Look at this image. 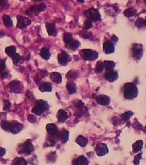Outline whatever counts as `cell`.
<instances>
[{
  "label": "cell",
  "instance_id": "obj_1",
  "mask_svg": "<svg viewBox=\"0 0 146 165\" xmlns=\"http://www.w3.org/2000/svg\"><path fill=\"white\" fill-rule=\"evenodd\" d=\"M124 90V95L126 99H134L137 95V86L132 83H127L124 85L123 88Z\"/></svg>",
  "mask_w": 146,
  "mask_h": 165
},
{
  "label": "cell",
  "instance_id": "obj_2",
  "mask_svg": "<svg viewBox=\"0 0 146 165\" xmlns=\"http://www.w3.org/2000/svg\"><path fill=\"white\" fill-rule=\"evenodd\" d=\"M85 16L91 22H98L101 20V15L99 11L94 8H91V9H89L88 11H86Z\"/></svg>",
  "mask_w": 146,
  "mask_h": 165
},
{
  "label": "cell",
  "instance_id": "obj_3",
  "mask_svg": "<svg viewBox=\"0 0 146 165\" xmlns=\"http://www.w3.org/2000/svg\"><path fill=\"white\" fill-rule=\"evenodd\" d=\"M82 58L85 60H94L98 57V53L96 51L90 50V49H84L80 52Z\"/></svg>",
  "mask_w": 146,
  "mask_h": 165
},
{
  "label": "cell",
  "instance_id": "obj_4",
  "mask_svg": "<svg viewBox=\"0 0 146 165\" xmlns=\"http://www.w3.org/2000/svg\"><path fill=\"white\" fill-rule=\"evenodd\" d=\"M46 108H47V103L45 101L39 100V101H37L35 106L33 108V113L37 114V115H40L46 110Z\"/></svg>",
  "mask_w": 146,
  "mask_h": 165
},
{
  "label": "cell",
  "instance_id": "obj_5",
  "mask_svg": "<svg viewBox=\"0 0 146 165\" xmlns=\"http://www.w3.org/2000/svg\"><path fill=\"white\" fill-rule=\"evenodd\" d=\"M34 151V146L33 144L30 140H27L22 145V151L20 152L26 154V155H29L31 154Z\"/></svg>",
  "mask_w": 146,
  "mask_h": 165
},
{
  "label": "cell",
  "instance_id": "obj_6",
  "mask_svg": "<svg viewBox=\"0 0 146 165\" xmlns=\"http://www.w3.org/2000/svg\"><path fill=\"white\" fill-rule=\"evenodd\" d=\"M132 55L136 59H140L143 56V46L140 44H134L132 47Z\"/></svg>",
  "mask_w": 146,
  "mask_h": 165
},
{
  "label": "cell",
  "instance_id": "obj_7",
  "mask_svg": "<svg viewBox=\"0 0 146 165\" xmlns=\"http://www.w3.org/2000/svg\"><path fill=\"white\" fill-rule=\"evenodd\" d=\"M46 128L47 133L50 135L54 136L57 139H58V133H60V131H58V129L56 125H54V124H48V125H46Z\"/></svg>",
  "mask_w": 146,
  "mask_h": 165
},
{
  "label": "cell",
  "instance_id": "obj_8",
  "mask_svg": "<svg viewBox=\"0 0 146 165\" xmlns=\"http://www.w3.org/2000/svg\"><path fill=\"white\" fill-rule=\"evenodd\" d=\"M22 129V126L19 122H16V121L10 122L9 131H11L12 133H18Z\"/></svg>",
  "mask_w": 146,
  "mask_h": 165
},
{
  "label": "cell",
  "instance_id": "obj_9",
  "mask_svg": "<svg viewBox=\"0 0 146 165\" xmlns=\"http://www.w3.org/2000/svg\"><path fill=\"white\" fill-rule=\"evenodd\" d=\"M96 152L98 156H104L106 155L107 152H108V149H107V146L105 145V144H98L96 147Z\"/></svg>",
  "mask_w": 146,
  "mask_h": 165
},
{
  "label": "cell",
  "instance_id": "obj_10",
  "mask_svg": "<svg viewBox=\"0 0 146 165\" xmlns=\"http://www.w3.org/2000/svg\"><path fill=\"white\" fill-rule=\"evenodd\" d=\"M17 21H18L17 27L20 28H26L27 26H28L29 24L31 23V21L29 20L28 18H26V17L21 16H19L17 17Z\"/></svg>",
  "mask_w": 146,
  "mask_h": 165
},
{
  "label": "cell",
  "instance_id": "obj_11",
  "mask_svg": "<svg viewBox=\"0 0 146 165\" xmlns=\"http://www.w3.org/2000/svg\"><path fill=\"white\" fill-rule=\"evenodd\" d=\"M58 62H60L61 64L65 65V64H66L71 60V57H70V55L67 53L62 52V53H60V54H58Z\"/></svg>",
  "mask_w": 146,
  "mask_h": 165
},
{
  "label": "cell",
  "instance_id": "obj_12",
  "mask_svg": "<svg viewBox=\"0 0 146 165\" xmlns=\"http://www.w3.org/2000/svg\"><path fill=\"white\" fill-rule=\"evenodd\" d=\"M46 9V5H37V6H32L30 9H29L27 13L30 14V15H34V14H38L39 12L44 11Z\"/></svg>",
  "mask_w": 146,
  "mask_h": 165
},
{
  "label": "cell",
  "instance_id": "obj_13",
  "mask_svg": "<svg viewBox=\"0 0 146 165\" xmlns=\"http://www.w3.org/2000/svg\"><path fill=\"white\" fill-rule=\"evenodd\" d=\"M96 101L99 104L101 105H108L110 103V98L107 95H100L96 97Z\"/></svg>",
  "mask_w": 146,
  "mask_h": 165
},
{
  "label": "cell",
  "instance_id": "obj_14",
  "mask_svg": "<svg viewBox=\"0 0 146 165\" xmlns=\"http://www.w3.org/2000/svg\"><path fill=\"white\" fill-rule=\"evenodd\" d=\"M105 78L109 82H113L118 78V73H117L116 72H114V71H113V70H110V71H107L106 72Z\"/></svg>",
  "mask_w": 146,
  "mask_h": 165
},
{
  "label": "cell",
  "instance_id": "obj_15",
  "mask_svg": "<svg viewBox=\"0 0 146 165\" xmlns=\"http://www.w3.org/2000/svg\"><path fill=\"white\" fill-rule=\"evenodd\" d=\"M103 50L106 53H112L114 52V46L112 41H105L103 45Z\"/></svg>",
  "mask_w": 146,
  "mask_h": 165
},
{
  "label": "cell",
  "instance_id": "obj_16",
  "mask_svg": "<svg viewBox=\"0 0 146 165\" xmlns=\"http://www.w3.org/2000/svg\"><path fill=\"white\" fill-rule=\"evenodd\" d=\"M88 164H89V161L83 156L77 157L72 162V165H88Z\"/></svg>",
  "mask_w": 146,
  "mask_h": 165
},
{
  "label": "cell",
  "instance_id": "obj_17",
  "mask_svg": "<svg viewBox=\"0 0 146 165\" xmlns=\"http://www.w3.org/2000/svg\"><path fill=\"white\" fill-rule=\"evenodd\" d=\"M69 138V131L66 130L60 131V133H58V139H61L62 143H66Z\"/></svg>",
  "mask_w": 146,
  "mask_h": 165
},
{
  "label": "cell",
  "instance_id": "obj_18",
  "mask_svg": "<svg viewBox=\"0 0 146 165\" xmlns=\"http://www.w3.org/2000/svg\"><path fill=\"white\" fill-rule=\"evenodd\" d=\"M67 117H68V114H67V113L65 110L60 109V111L58 112V121L64 122V121L66 120Z\"/></svg>",
  "mask_w": 146,
  "mask_h": 165
},
{
  "label": "cell",
  "instance_id": "obj_19",
  "mask_svg": "<svg viewBox=\"0 0 146 165\" xmlns=\"http://www.w3.org/2000/svg\"><path fill=\"white\" fill-rule=\"evenodd\" d=\"M50 77H51V79L53 82L57 83H60L62 81V77H61V75L58 73V72H52L50 74Z\"/></svg>",
  "mask_w": 146,
  "mask_h": 165
},
{
  "label": "cell",
  "instance_id": "obj_20",
  "mask_svg": "<svg viewBox=\"0 0 146 165\" xmlns=\"http://www.w3.org/2000/svg\"><path fill=\"white\" fill-rule=\"evenodd\" d=\"M46 29H47V32H48V34L52 36L53 35H56L57 34V29L54 26V24L52 23H47L46 24Z\"/></svg>",
  "mask_w": 146,
  "mask_h": 165
},
{
  "label": "cell",
  "instance_id": "obj_21",
  "mask_svg": "<svg viewBox=\"0 0 146 165\" xmlns=\"http://www.w3.org/2000/svg\"><path fill=\"white\" fill-rule=\"evenodd\" d=\"M40 89H41V91H43V92H50V91H52V85H51V83H49L47 82L42 83L40 85Z\"/></svg>",
  "mask_w": 146,
  "mask_h": 165
},
{
  "label": "cell",
  "instance_id": "obj_22",
  "mask_svg": "<svg viewBox=\"0 0 146 165\" xmlns=\"http://www.w3.org/2000/svg\"><path fill=\"white\" fill-rule=\"evenodd\" d=\"M143 148V141L142 140H137L136 141L133 145H132V150L134 152H139Z\"/></svg>",
  "mask_w": 146,
  "mask_h": 165
},
{
  "label": "cell",
  "instance_id": "obj_23",
  "mask_svg": "<svg viewBox=\"0 0 146 165\" xmlns=\"http://www.w3.org/2000/svg\"><path fill=\"white\" fill-rule=\"evenodd\" d=\"M0 72H1L3 78H6L8 76V72L5 70V62L3 59L0 60Z\"/></svg>",
  "mask_w": 146,
  "mask_h": 165
},
{
  "label": "cell",
  "instance_id": "obj_24",
  "mask_svg": "<svg viewBox=\"0 0 146 165\" xmlns=\"http://www.w3.org/2000/svg\"><path fill=\"white\" fill-rule=\"evenodd\" d=\"M41 56L44 59H48L51 56V53H50V51L47 47H44L41 49Z\"/></svg>",
  "mask_w": 146,
  "mask_h": 165
},
{
  "label": "cell",
  "instance_id": "obj_25",
  "mask_svg": "<svg viewBox=\"0 0 146 165\" xmlns=\"http://www.w3.org/2000/svg\"><path fill=\"white\" fill-rule=\"evenodd\" d=\"M77 143L80 146L84 147V146L88 144V139H87L85 137H83V136H78V137L77 138Z\"/></svg>",
  "mask_w": 146,
  "mask_h": 165
},
{
  "label": "cell",
  "instance_id": "obj_26",
  "mask_svg": "<svg viewBox=\"0 0 146 165\" xmlns=\"http://www.w3.org/2000/svg\"><path fill=\"white\" fill-rule=\"evenodd\" d=\"M3 21H4L5 26H6V27H11L13 25L11 18L9 16H7V15H4L3 16Z\"/></svg>",
  "mask_w": 146,
  "mask_h": 165
},
{
  "label": "cell",
  "instance_id": "obj_27",
  "mask_svg": "<svg viewBox=\"0 0 146 165\" xmlns=\"http://www.w3.org/2000/svg\"><path fill=\"white\" fill-rule=\"evenodd\" d=\"M11 165H27V162H26L23 158L17 157V158H16V159L12 162Z\"/></svg>",
  "mask_w": 146,
  "mask_h": 165
},
{
  "label": "cell",
  "instance_id": "obj_28",
  "mask_svg": "<svg viewBox=\"0 0 146 165\" xmlns=\"http://www.w3.org/2000/svg\"><path fill=\"white\" fill-rule=\"evenodd\" d=\"M103 64H104V68H106L107 71L113 70L115 66V63L113 61H105L103 62Z\"/></svg>",
  "mask_w": 146,
  "mask_h": 165
},
{
  "label": "cell",
  "instance_id": "obj_29",
  "mask_svg": "<svg viewBox=\"0 0 146 165\" xmlns=\"http://www.w3.org/2000/svg\"><path fill=\"white\" fill-rule=\"evenodd\" d=\"M9 87H10L11 89H13V90L18 89L21 88V83H20L19 81H12V82L10 83Z\"/></svg>",
  "mask_w": 146,
  "mask_h": 165
},
{
  "label": "cell",
  "instance_id": "obj_30",
  "mask_svg": "<svg viewBox=\"0 0 146 165\" xmlns=\"http://www.w3.org/2000/svg\"><path fill=\"white\" fill-rule=\"evenodd\" d=\"M66 89H67V90L70 94H73L77 90V88H76V85H75L74 83H68L67 85H66Z\"/></svg>",
  "mask_w": 146,
  "mask_h": 165
},
{
  "label": "cell",
  "instance_id": "obj_31",
  "mask_svg": "<svg viewBox=\"0 0 146 165\" xmlns=\"http://www.w3.org/2000/svg\"><path fill=\"white\" fill-rule=\"evenodd\" d=\"M124 15L127 17H132L136 15V11L132 8H128L124 11Z\"/></svg>",
  "mask_w": 146,
  "mask_h": 165
},
{
  "label": "cell",
  "instance_id": "obj_32",
  "mask_svg": "<svg viewBox=\"0 0 146 165\" xmlns=\"http://www.w3.org/2000/svg\"><path fill=\"white\" fill-rule=\"evenodd\" d=\"M16 47H13V46L8 47L5 48V52L9 56H12L14 53H16Z\"/></svg>",
  "mask_w": 146,
  "mask_h": 165
},
{
  "label": "cell",
  "instance_id": "obj_33",
  "mask_svg": "<svg viewBox=\"0 0 146 165\" xmlns=\"http://www.w3.org/2000/svg\"><path fill=\"white\" fill-rule=\"evenodd\" d=\"M72 41V35L69 33H65L64 35V41L66 45H69L71 43V41Z\"/></svg>",
  "mask_w": 146,
  "mask_h": 165
},
{
  "label": "cell",
  "instance_id": "obj_34",
  "mask_svg": "<svg viewBox=\"0 0 146 165\" xmlns=\"http://www.w3.org/2000/svg\"><path fill=\"white\" fill-rule=\"evenodd\" d=\"M68 46H69V47H70L71 49L75 50V49H77V48L80 46V43H79V41H77L72 40V41H71V43H70Z\"/></svg>",
  "mask_w": 146,
  "mask_h": 165
},
{
  "label": "cell",
  "instance_id": "obj_35",
  "mask_svg": "<svg viewBox=\"0 0 146 165\" xmlns=\"http://www.w3.org/2000/svg\"><path fill=\"white\" fill-rule=\"evenodd\" d=\"M103 69H104V64H103V62H101V61L98 62L97 64H96V72L97 73H100V72H101L103 71Z\"/></svg>",
  "mask_w": 146,
  "mask_h": 165
},
{
  "label": "cell",
  "instance_id": "obj_36",
  "mask_svg": "<svg viewBox=\"0 0 146 165\" xmlns=\"http://www.w3.org/2000/svg\"><path fill=\"white\" fill-rule=\"evenodd\" d=\"M11 57H12V59H13V62H14L15 64H18L21 62V60H22L21 56L19 54H17V53H14Z\"/></svg>",
  "mask_w": 146,
  "mask_h": 165
},
{
  "label": "cell",
  "instance_id": "obj_37",
  "mask_svg": "<svg viewBox=\"0 0 146 165\" xmlns=\"http://www.w3.org/2000/svg\"><path fill=\"white\" fill-rule=\"evenodd\" d=\"M132 114H133V113H132V112L128 111V112H126L125 114H123L121 117H122V119H123L124 120H126H126H129V119L132 116Z\"/></svg>",
  "mask_w": 146,
  "mask_h": 165
},
{
  "label": "cell",
  "instance_id": "obj_38",
  "mask_svg": "<svg viewBox=\"0 0 146 165\" xmlns=\"http://www.w3.org/2000/svg\"><path fill=\"white\" fill-rule=\"evenodd\" d=\"M47 158H48V161L51 162H54L56 161V158H57V155L55 152H51L48 156H47Z\"/></svg>",
  "mask_w": 146,
  "mask_h": 165
},
{
  "label": "cell",
  "instance_id": "obj_39",
  "mask_svg": "<svg viewBox=\"0 0 146 165\" xmlns=\"http://www.w3.org/2000/svg\"><path fill=\"white\" fill-rule=\"evenodd\" d=\"M9 126H10V122L9 121H6V120H4L1 122V126L4 130L5 131H9Z\"/></svg>",
  "mask_w": 146,
  "mask_h": 165
},
{
  "label": "cell",
  "instance_id": "obj_40",
  "mask_svg": "<svg viewBox=\"0 0 146 165\" xmlns=\"http://www.w3.org/2000/svg\"><path fill=\"white\" fill-rule=\"evenodd\" d=\"M75 106L80 110V111H82V109L84 108V105H83V103H82V102H80V101H77V102H75Z\"/></svg>",
  "mask_w": 146,
  "mask_h": 165
},
{
  "label": "cell",
  "instance_id": "obj_41",
  "mask_svg": "<svg viewBox=\"0 0 146 165\" xmlns=\"http://www.w3.org/2000/svg\"><path fill=\"white\" fill-rule=\"evenodd\" d=\"M141 158H142V154H141V153H139V154H138V155L135 157V159H134V161H133L134 165H138V164H139V162H140Z\"/></svg>",
  "mask_w": 146,
  "mask_h": 165
},
{
  "label": "cell",
  "instance_id": "obj_42",
  "mask_svg": "<svg viewBox=\"0 0 146 165\" xmlns=\"http://www.w3.org/2000/svg\"><path fill=\"white\" fill-rule=\"evenodd\" d=\"M92 27V22L90 20L88 19L85 22H84V28L85 29H89Z\"/></svg>",
  "mask_w": 146,
  "mask_h": 165
},
{
  "label": "cell",
  "instance_id": "obj_43",
  "mask_svg": "<svg viewBox=\"0 0 146 165\" xmlns=\"http://www.w3.org/2000/svg\"><path fill=\"white\" fill-rule=\"evenodd\" d=\"M136 25L138 27V28H142L143 27V19L142 18H138L137 21L136 22Z\"/></svg>",
  "mask_w": 146,
  "mask_h": 165
},
{
  "label": "cell",
  "instance_id": "obj_44",
  "mask_svg": "<svg viewBox=\"0 0 146 165\" xmlns=\"http://www.w3.org/2000/svg\"><path fill=\"white\" fill-rule=\"evenodd\" d=\"M67 77L70 78H76L77 77V73L76 72H70L68 73Z\"/></svg>",
  "mask_w": 146,
  "mask_h": 165
},
{
  "label": "cell",
  "instance_id": "obj_45",
  "mask_svg": "<svg viewBox=\"0 0 146 165\" xmlns=\"http://www.w3.org/2000/svg\"><path fill=\"white\" fill-rule=\"evenodd\" d=\"M27 120H28V121H30V122H32V123H34V122L36 121V118H35V116H33V115H28V116H27Z\"/></svg>",
  "mask_w": 146,
  "mask_h": 165
},
{
  "label": "cell",
  "instance_id": "obj_46",
  "mask_svg": "<svg viewBox=\"0 0 146 165\" xmlns=\"http://www.w3.org/2000/svg\"><path fill=\"white\" fill-rule=\"evenodd\" d=\"M10 108V102H5V107H4V110H8Z\"/></svg>",
  "mask_w": 146,
  "mask_h": 165
},
{
  "label": "cell",
  "instance_id": "obj_47",
  "mask_svg": "<svg viewBox=\"0 0 146 165\" xmlns=\"http://www.w3.org/2000/svg\"><path fill=\"white\" fill-rule=\"evenodd\" d=\"M55 144L54 140H49L47 143H46V146H53Z\"/></svg>",
  "mask_w": 146,
  "mask_h": 165
},
{
  "label": "cell",
  "instance_id": "obj_48",
  "mask_svg": "<svg viewBox=\"0 0 146 165\" xmlns=\"http://www.w3.org/2000/svg\"><path fill=\"white\" fill-rule=\"evenodd\" d=\"M8 0H0V6H5L7 5Z\"/></svg>",
  "mask_w": 146,
  "mask_h": 165
},
{
  "label": "cell",
  "instance_id": "obj_49",
  "mask_svg": "<svg viewBox=\"0 0 146 165\" xmlns=\"http://www.w3.org/2000/svg\"><path fill=\"white\" fill-rule=\"evenodd\" d=\"M81 36L82 38H89V39H90L92 37L90 34H83V35H81Z\"/></svg>",
  "mask_w": 146,
  "mask_h": 165
},
{
  "label": "cell",
  "instance_id": "obj_50",
  "mask_svg": "<svg viewBox=\"0 0 146 165\" xmlns=\"http://www.w3.org/2000/svg\"><path fill=\"white\" fill-rule=\"evenodd\" d=\"M5 154V150L4 148L0 147V156H3Z\"/></svg>",
  "mask_w": 146,
  "mask_h": 165
},
{
  "label": "cell",
  "instance_id": "obj_51",
  "mask_svg": "<svg viewBox=\"0 0 146 165\" xmlns=\"http://www.w3.org/2000/svg\"><path fill=\"white\" fill-rule=\"evenodd\" d=\"M143 26H145V27H146V18H145V19H143Z\"/></svg>",
  "mask_w": 146,
  "mask_h": 165
},
{
  "label": "cell",
  "instance_id": "obj_52",
  "mask_svg": "<svg viewBox=\"0 0 146 165\" xmlns=\"http://www.w3.org/2000/svg\"><path fill=\"white\" fill-rule=\"evenodd\" d=\"M77 1H78L79 3H83V2H84V0H77Z\"/></svg>",
  "mask_w": 146,
  "mask_h": 165
},
{
  "label": "cell",
  "instance_id": "obj_53",
  "mask_svg": "<svg viewBox=\"0 0 146 165\" xmlns=\"http://www.w3.org/2000/svg\"><path fill=\"white\" fill-rule=\"evenodd\" d=\"M3 35H4V33H3V32H2V33L0 32V36H3Z\"/></svg>",
  "mask_w": 146,
  "mask_h": 165
},
{
  "label": "cell",
  "instance_id": "obj_54",
  "mask_svg": "<svg viewBox=\"0 0 146 165\" xmlns=\"http://www.w3.org/2000/svg\"><path fill=\"white\" fill-rule=\"evenodd\" d=\"M21 1H25V0H21Z\"/></svg>",
  "mask_w": 146,
  "mask_h": 165
},
{
  "label": "cell",
  "instance_id": "obj_55",
  "mask_svg": "<svg viewBox=\"0 0 146 165\" xmlns=\"http://www.w3.org/2000/svg\"><path fill=\"white\" fill-rule=\"evenodd\" d=\"M36 1H40V0H36Z\"/></svg>",
  "mask_w": 146,
  "mask_h": 165
},
{
  "label": "cell",
  "instance_id": "obj_56",
  "mask_svg": "<svg viewBox=\"0 0 146 165\" xmlns=\"http://www.w3.org/2000/svg\"><path fill=\"white\" fill-rule=\"evenodd\" d=\"M145 4H146V0H145Z\"/></svg>",
  "mask_w": 146,
  "mask_h": 165
}]
</instances>
